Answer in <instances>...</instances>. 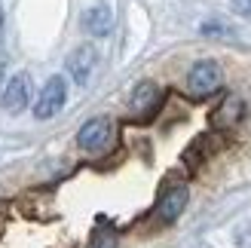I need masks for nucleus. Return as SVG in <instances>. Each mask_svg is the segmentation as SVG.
I'll return each mask as SVG.
<instances>
[{"label":"nucleus","instance_id":"4","mask_svg":"<svg viewBox=\"0 0 251 248\" xmlns=\"http://www.w3.org/2000/svg\"><path fill=\"white\" fill-rule=\"evenodd\" d=\"M28 98H31V80H28V74H16L9 83H6V89L3 95H0V101H3V110L6 114H22L25 107H28Z\"/></svg>","mask_w":251,"mask_h":248},{"label":"nucleus","instance_id":"7","mask_svg":"<svg viewBox=\"0 0 251 248\" xmlns=\"http://www.w3.org/2000/svg\"><path fill=\"white\" fill-rule=\"evenodd\" d=\"M95 58H98L95 46H89V43L77 46V49L71 52V58H68V71H71V77L77 80V83H86V80H89V74H92V68H95Z\"/></svg>","mask_w":251,"mask_h":248},{"label":"nucleus","instance_id":"3","mask_svg":"<svg viewBox=\"0 0 251 248\" xmlns=\"http://www.w3.org/2000/svg\"><path fill=\"white\" fill-rule=\"evenodd\" d=\"M110 141H114V123L107 117H95L89 123H83V129L77 132V144L83 150H89V153L104 150Z\"/></svg>","mask_w":251,"mask_h":248},{"label":"nucleus","instance_id":"2","mask_svg":"<svg viewBox=\"0 0 251 248\" xmlns=\"http://www.w3.org/2000/svg\"><path fill=\"white\" fill-rule=\"evenodd\" d=\"M68 101V83L61 77H49L46 86L37 95V104H34V117L37 120H52Z\"/></svg>","mask_w":251,"mask_h":248},{"label":"nucleus","instance_id":"9","mask_svg":"<svg viewBox=\"0 0 251 248\" xmlns=\"http://www.w3.org/2000/svg\"><path fill=\"white\" fill-rule=\"evenodd\" d=\"M239 120H242V101L239 98H227L211 123H215L218 129H227V126H233V123H239Z\"/></svg>","mask_w":251,"mask_h":248},{"label":"nucleus","instance_id":"11","mask_svg":"<svg viewBox=\"0 0 251 248\" xmlns=\"http://www.w3.org/2000/svg\"><path fill=\"white\" fill-rule=\"evenodd\" d=\"M92 248H114V236H95Z\"/></svg>","mask_w":251,"mask_h":248},{"label":"nucleus","instance_id":"10","mask_svg":"<svg viewBox=\"0 0 251 248\" xmlns=\"http://www.w3.org/2000/svg\"><path fill=\"white\" fill-rule=\"evenodd\" d=\"M230 3H233V9L239 12L242 19H251V0H230Z\"/></svg>","mask_w":251,"mask_h":248},{"label":"nucleus","instance_id":"6","mask_svg":"<svg viewBox=\"0 0 251 248\" xmlns=\"http://www.w3.org/2000/svg\"><path fill=\"white\" fill-rule=\"evenodd\" d=\"M159 98H162V92H159V86H156V83H150V80L138 83V86H135V92H132V114H135V117H141V120L153 117V110L159 107Z\"/></svg>","mask_w":251,"mask_h":248},{"label":"nucleus","instance_id":"5","mask_svg":"<svg viewBox=\"0 0 251 248\" xmlns=\"http://www.w3.org/2000/svg\"><path fill=\"white\" fill-rule=\"evenodd\" d=\"M187 199H190V193H187L184 184H175V187H169L166 193L159 196V205H156V218L162 221V224H172V221H178L184 215V205Z\"/></svg>","mask_w":251,"mask_h":248},{"label":"nucleus","instance_id":"12","mask_svg":"<svg viewBox=\"0 0 251 248\" xmlns=\"http://www.w3.org/2000/svg\"><path fill=\"white\" fill-rule=\"evenodd\" d=\"M0 37H3V12H0Z\"/></svg>","mask_w":251,"mask_h":248},{"label":"nucleus","instance_id":"1","mask_svg":"<svg viewBox=\"0 0 251 248\" xmlns=\"http://www.w3.org/2000/svg\"><path fill=\"white\" fill-rule=\"evenodd\" d=\"M221 83H224V74L218 68V61H196V65L190 68V74H187V92H190L193 98H208V95H215L221 89Z\"/></svg>","mask_w":251,"mask_h":248},{"label":"nucleus","instance_id":"8","mask_svg":"<svg viewBox=\"0 0 251 248\" xmlns=\"http://www.w3.org/2000/svg\"><path fill=\"white\" fill-rule=\"evenodd\" d=\"M110 25H114V16H110L107 6H92V9L83 12V28H86V34L104 37V34H110Z\"/></svg>","mask_w":251,"mask_h":248}]
</instances>
